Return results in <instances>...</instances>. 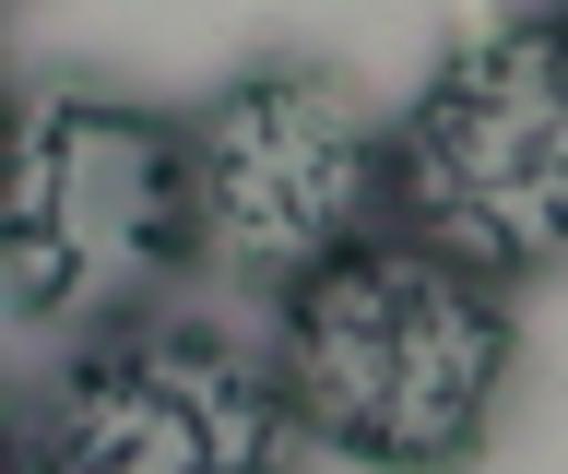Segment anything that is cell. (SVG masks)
<instances>
[{
    "label": "cell",
    "instance_id": "6da1fadb",
    "mask_svg": "<svg viewBox=\"0 0 568 474\" xmlns=\"http://www.w3.org/2000/svg\"><path fill=\"white\" fill-rule=\"evenodd\" d=\"M509 367H521L509 285L426 250L415 225L308 273L273 321V380L308 451L355 474H462L509 415Z\"/></svg>",
    "mask_w": 568,
    "mask_h": 474
},
{
    "label": "cell",
    "instance_id": "7a4b0ae2",
    "mask_svg": "<svg viewBox=\"0 0 568 474\" xmlns=\"http://www.w3.org/2000/svg\"><path fill=\"white\" fill-rule=\"evenodd\" d=\"M190 261H202L190 119L106 95V83H36L12 119V321H142Z\"/></svg>",
    "mask_w": 568,
    "mask_h": 474
},
{
    "label": "cell",
    "instance_id": "3957f363",
    "mask_svg": "<svg viewBox=\"0 0 568 474\" xmlns=\"http://www.w3.org/2000/svg\"><path fill=\"white\" fill-rule=\"evenodd\" d=\"M403 225L486 285L568 273V12L474 24L390 119Z\"/></svg>",
    "mask_w": 568,
    "mask_h": 474
},
{
    "label": "cell",
    "instance_id": "277c9868",
    "mask_svg": "<svg viewBox=\"0 0 568 474\" xmlns=\"http://www.w3.org/2000/svg\"><path fill=\"white\" fill-rule=\"evenodd\" d=\"M190 190H202V261L273 296H296L308 273H332L403 225L390 119L332 60H261L225 95H202Z\"/></svg>",
    "mask_w": 568,
    "mask_h": 474
},
{
    "label": "cell",
    "instance_id": "5b68a950",
    "mask_svg": "<svg viewBox=\"0 0 568 474\" xmlns=\"http://www.w3.org/2000/svg\"><path fill=\"white\" fill-rule=\"evenodd\" d=\"M24 474H308V427L273 356L142 309L83 332L24 403Z\"/></svg>",
    "mask_w": 568,
    "mask_h": 474
},
{
    "label": "cell",
    "instance_id": "8992f818",
    "mask_svg": "<svg viewBox=\"0 0 568 474\" xmlns=\"http://www.w3.org/2000/svg\"><path fill=\"white\" fill-rule=\"evenodd\" d=\"M557 12H568V0H557Z\"/></svg>",
    "mask_w": 568,
    "mask_h": 474
}]
</instances>
